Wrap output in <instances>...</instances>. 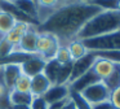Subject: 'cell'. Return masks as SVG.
Instances as JSON below:
<instances>
[{
	"mask_svg": "<svg viewBox=\"0 0 120 109\" xmlns=\"http://www.w3.org/2000/svg\"><path fill=\"white\" fill-rule=\"evenodd\" d=\"M81 1H84V3H93V0H81Z\"/></svg>",
	"mask_w": 120,
	"mask_h": 109,
	"instance_id": "obj_33",
	"label": "cell"
},
{
	"mask_svg": "<svg viewBox=\"0 0 120 109\" xmlns=\"http://www.w3.org/2000/svg\"><path fill=\"white\" fill-rule=\"evenodd\" d=\"M83 44L88 51H120V30L103 34L94 38L83 39Z\"/></svg>",
	"mask_w": 120,
	"mask_h": 109,
	"instance_id": "obj_3",
	"label": "cell"
},
{
	"mask_svg": "<svg viewBox=\"0 0 120 109\" xmlns=\"http://www.w3.org/2000/svg\"><path fill=\"white\" fill-rule=\"evenodd\" d=\"M68 93H70L68 84H52L49 87V90L43 95V97H44V100L49 105V104L58 103V101H62L65 99H67Z\"/></svg>",
	"mask_w": 120,
	"mask_h": 109,
	"instance_id": "obj_9",
	"label": "cell"
},
{
	"mask_svg": "<svg viewBox=\"0 0 120 109\" xmlns=\"http://www.w3.org/2000/svg\"><path fill=\"white\" fill-rule=\"evenodd\" d=\"M3 69V79L4 84L9 91L14 88L17 79L19 78V75L22 74L21 65L18 64H5V65H0Z\"/></svg>",
	"mask_w": 120,
	"mask_h": 109,
	"instance_id": "obj_10",
	"label": "cell"
},
{
	"mask_svg": "<svg viewBox=\"0 0 120 109\" xmlns=\"http://www.w3.org/2000/svg\"><path fill=\"white\" fill-rule=\"evenodd\" d=\"M30 26L31 25H29V23H26V22H19V21H17L14 27L7 34L5 38L8 39L11 43H13L17 48V46H18V43H19V39H21L22 35L30 29Z\"/></svg>",
	"mask_w": 120,
	"mask_h": 109,
	"instance_id": "obj_15",
	"label": "cell"
},
{
	"mask_svg": "<svg viewBox=\"0 0 120 109\" xmlns=\"http://www.w3.org/2000/svg\"><path fill=\"white\" fill-rule=\"evenodd\" d=\"M30 86H31V78L25 74H21L17 79L13 90L19 91V92H30Z\"/></svg>",
	"mask_w": 120,
	"mask_h": 109,
	"instance_id": "obj_25",
	"label": "cell"
},
{
	"mask_svg": "<svg viewBox=\"0 0 120 109\" xmlns=\"http://www.w3.org/2000/svg\"><path fill=\"white\" fill-rule=\"evenodd\" d=\"M67 48H68V51H70L72 61H76V60L81 59V57L85 56L89 52L80 39H74V40H71L70 43L67 44Z\"/></svg>",
	"mask_w": 120,
	"mask_h": 109,
	"instance_id": "obj_17",
	"label": "cell"
},
{
	"mask_svg": "<svg viewBox=\"0 0 120 109\" xmlns=\"http://www.w3.org/2000/svg\"><path fill=\"white\" fill-rule=\"evenodd\" d=\"M71 70H72V62L61 65L54 84H68L70 78H71Z\"/></svg>",
	"mask_w": 120,
	"mask_h": 109,
	"instance_id": "obj_20",
	"label": "cell"
},
{
	"mask_svg": "<svg viewBox=\"0 0 120 109\" xmlns=\"http://www.w3.org/2000/svg\"><path fill=\"white\" fill-rule=\"evenodd\" d=\"M61 42L57 36L49 33H39L36 40V54H39L44 61H49L56 57Z\"/></svg>",
	"mask_w": 120,
	"mask_h": 109,
	"instance_id": "obj_4",
	"label": "cell"
},
{
	"mask_svg": "<svg viewBox=\"0 0 120 109\" xmlns=\"http://www.w3.org/2000/svg\"><path fill=\"white\" fill-rule=\"evenodd\" d=\"M94 53L99 57L110 60L115 64H120V51H96Z\"/></svg>",
	"mask_w": 120,
	"mask_h": 109,
	"instance_id": "obj_26",
	"label": "cell"
},
{
	"mask_svg": "<svg viewBox=\"0 0 120 109\" xmlns=\"http://www.w3.org/2000/svg\"><path fill=\"white\" fill-rule=\"evenodd\" d=\"M54 59L57 60L61 65L72 62V59H71V54H70V51H68L67 46H62V44H61L60 48H58V51H57V53H56Z\"/></svg>",
	"mask_w": 120,
	"mask_h": 109,
	"instance_id": "obj_24",
	"label": "cell"
},
{
	"mask_svg": "<svg viewBox=\"0 0 120 109\" xmlns=\"http://www.w3.org/2000/svg\"><path fill=\"white\" fill-rule=\"evenodd\" d=\"M99 80H101V79L98 78V75H97L96 73L90 69V70H88L85 74L80 75V77L76 78L75 80L70 82V83H68V87H70V90H72V91L81 92V91H84L86 87H89V86L93 84V83L99 82Z\"/></svg>",
	"mask_w": 120,
	"mask_h": 109,
	"instance_id": "obj_11",
	"label": "cell"
},
{
	"mask_svg": "<svg viewBox=\"0 0 120 109\" xmlns=\"http://www.w3.org/2000/svg\"><path fill=\"white\" fill-rule=\"evenodd\" d=\"M120 30V10L102 9L94 14L78 33L76 39H88Z\"/></svg>",
	"mask_w": 120,
	"mask_h": 109,
	"instance_id": "obj_2",
	"label": "cell"
},
{
	"mask_svg": "<svg viewBox=\"0 0 120 109\" xmlns=\"http://www.w3.org/2000/svg\"><path fill=\"white\" fill-rule=\"evenodd\" d=\"M109 101L115 106L116 109H120V86L116 87L115 90H112L110 92V99Z\"/></svg>",
	"mask_w": 120,
	"mask_h": 109,
	"instance_id": "obj_28",
	"label": "cell"
},
{
	"mask_svg": "<svg viewBox=\"0 0 120 109\" xmlns=\"http://www.w3.org/2000/svg\"><path fill=\"white\" fill-rule=\"evenodd\" d=\"M13 4L30 18L39 20V7L34 3V0H13Z\"/></svg>",
	"mask_w": 120,
	"mask_h": 109,
	"instance_id": "obj_14",
	"label": "cell"
},
{
	"mask_svg": "<svg viewBox=\"0 0 120 109\" xmlns=\"http://www.w3.org/2000/svg\"><path fill=\"white\" fill-rule=\"evenodd\" d=\"M102 10L93 3L71 1L57 7L36 27L38 33H49L58 40L68 42L76 39L78 33L94 14Z\"/></svg>",
	"mask_w": 120,
	"mask_h": 109,
	"instance_id": "obj_1",
	"label": "cell"
},
{
	"mask_svg": "<svg viewBox=\"0 0 120 109\" xmlns=\"http://www.w3.org/2000/svg\"><path fill=\"white\" fill-rule=\"evenodd\" d=\"M92 106H93V109H116L110 101H103V103L96 104V105H92Z\"/></svg>",
	"mask_w": 120,
	"mask_h": 109,
	"instance_id": "obj_30",
	"label": "cell"
},
{
	"mask_svg": "<svg viewBox=\"0 0 120 109\" xmlns=\"http://www.w3.org/2000/svg\"><path fill=\"white\" fill-rule=\"evenodd\" d=\"M60 67H61V64L56 59L45 61V66H44V69H43V74L48 78V80H49L52 84L56 83V78H57Z\"/></svg>",
	"mask_w": 120,
	"mask_h": 109,
	"instance_id": "obj_19",
	"label": "cell"
},
{
	"mask_svg": "<svg viewBox=\"0 0 120 109\" xmlns=\"http://www.w3.org/2000/svg\"><path fill=\"white\" fill-rule=\"evenodd\" d=\"M68 97H70V100L74 103V105H75L76 109H93V106L81 96L80 92H76V91L70 90Z\"/></svg>",
	"mask_w": 120,
	"mask_h": 109,
	"instance_id": "obj_22",
	"label": "cell"
},
{
	"mask_svg": "<svg viewBox=\"0 0 120 109\" xmlns=\"http://www.w3.org/2000/svg\"><path fill=\"white\" fill-rule=\"evenodd\" d=\"M110 92L111 91L107 88V86L102 80H99V82L93 83L89 87H86L80 93L90 105H96V104L103 103V101H109Z\"/></svg>",
	"mask_w": 120,
	"mask_h": 109,
	"instance_id": "obj_5",
	"label": "cell"
},
{
	"mask_svg": "<svg viewBox=\"0 0 120 109\" xmlns=\"http://www.w3.org/2000/svg\"><path fill=\"white\" fill-rule=\"evenodd\" d=\"M9 109H31L30 108V105H11L9 106Z\"/></svg>",
	"mask_w": 120,
	"mask_h": 109,
	"instance_id": "obj_31",
	"label": "cell"
},
{
	"mask_svg": "<svg viewBox=\"0 0 120 109\" xmlns=\"http://www.w3.org/2000/svg\"><path fill=\"white\" fill-rule=\"evenodd\" d=\"M31 109H48V103L44 100L43 96H34L31 104H30Z\"/></svg>",
	"mask_w": 120,
	"mask_h": 109,
	"instance_id": "obj_27",
	"label": "cell"
},
{
	"mask_svg": "<svg viewBox=\"0 0 120 109\" xmlns=\"http://www.w3.org/2000/svg\"><path fill=\"white\" fill-rule=\"evenodd\" d=\"M114 67H115V62L110 61L107 59H103V57L97 56L96 61H94L93 66H92V70L98 75V78L101 80H105L111 75V73L114 71Z\"/></svg>",
	"mask_w": 120,
	"mask_h": 109,
	"instance_id": "obj_12",
	"label": "cell"
},
{
	"mask_svg": "<svg viewBox=\"0 0 120 109\" xmlns=\"http://www.w3.org/2000/svg\"><path fill=\"white\" fill-rule=\"evenodd\" d=\"M97 56L94 52L89 51L85 56H83L81 59L76 60V61H72V70H71V78H70V82L75 80L76 78H79L80 75L85 74L88 70L92 69L94 61H96ZM68 82V83H70Z\"/></svg>",
	"mask_w": 120,
	"mask_h": 109,
	"instance_id": "obj_6",
	"label": "cell"
},
{
	"mask_svg": "<svg viewBox=\"0 0 120 109\" xmlns=\"http://www.w3.org/2000/svg\"><path fill=\"white\" fill-rule=\"evenodd\" d=\"M102 82L107 86V88H109L110 91H112L116 87H119L120 86V64H115L114 71L111 73V75H110L107 79L102 80Z\"/></svg>",
	"mask_w": 120,
	"mask_h": 109,
	"instance_id": "obj_21",
	"label": "cell"
},
{
	"mask_svg": "<svg viewBox=\"0 0 120 109\" xmlns=\"http://www.w3.org/2000/svg\"><path fill=\"white\" fill-rule=\"evenodd\" d=\"M65 1H66V0H58V3H60V4H63Z\"/></svg>",
	"mask_w": 120,
	"mask_h": 109,
	"instance_id": "obj_34",
	"label": "cell"
},
{
	"mask_svg": "<svg viewBox=\"0 0 120 109\" xmlns=\"http://www.w3.org/2000/svg\"><path fill=\"white\" fill-rule=\"evenodd\" d=\"M58 0H38V5L40 7H44V8H56L58 7Z\"/></svg>",
	"mask_w": 120,
	"mask_h": 109,
	"instance_id": "obj_29",
	"label": "cell"
},
{
	"mask_svg": "<svg viewBox=\"0 0 120 109\" xmlns=\"http://www.w3.org/2000/svg\"><path fill=\"white\" fill-rule=\"evenodd\" d=\"M34 3H35V4L38 5V0H34ZM38 7H39V5H38Z\"/></svg>",
	"mask_w": 120,
	"mask_h": 109,
	"instance_id": "obj_35",
	"label": "cell"
},
{
	"mask_svg": "<svg viewBox=\"0 0 120 109\" xmlns=\"http://www.w3.org/2000/svg\"><path fill=\"white\" fill-rule=\"evenodd\" d=\"M3 1H13V0H3Z\"/></svg>",
	"mask_w": 120,
	"mask_h": 109,
	"instance_id": "obj_36",
	"label": "cell"
},
{
	"mask_svg": "<svg viewBox=\"0 0 120 109\" xmlns=\"http://www.w3.org/2000/svg\"><path fill=\"white\" fill-rule=\"evenodd\" d=\"M44 66H45L44 60H43L39 54H32L31 57H29L26 61L21 64V70H22V74L32 78V77H35V75L43 73Z\"/></svg>",
	"mask_w": 120,
	"mask_h": 109,
	"instance_id": "obj_7",
	"label": "cell"
},
{
	"mask_svg": "<svg viewBox=\"0 0 120 109\" xmlns=\"http://www.w3.org/2000/svg\"><path fill=\"white\" fill-rule=\"evenodd\" d=\"M38 30L36 29H30L22 35V38L19 39V43L17 46L18 51H22L25 53L30 54H36V40H38Z\"/></svg>",
	"mask_w": 120,
	"mask_h": 109,
	"instance_id": "obj_8",
	"label": "cell"
},
{
	"mask_svg": "<svg viewBox=\"0 0 120 109\" xmlns=\"http://www.w3.org/2000/svg\"><path fill=\"white\" fill-rule=\"evenodd\" d=\"M16 22L17 20L12 14L4 12V10H0V35L5 36L14 27Z\"/></svg>",
	"mask_w": 120,
	"mask_h": 109,
	"instance_id": "obj_18",
	"label": "cell"
},
{
	"mask_svg": "<svg viewBox=\"0 0 120 109\" xmlns=\"http://www.w3.org/2000/svg\"><path fill=\"white\" fill-rule=\"evenodd\" d=\"M34 99V96L30 92H19L16 90L9 91V101L11 105H30Z\"/></svg>",
	"mask_w": 120,
	"mask_h": 109,
	"instance_id": "obj_16",
	"label": "cell"
},
{
	"mask_svg": "<svg viewBox=\"0 0 120 109\" xmlns=\"http://www.w3.org/2000/svg\"><path fill=\"white\" fill-rule=\"evenodd\" d=\"M52 86V83L48 80V78L45 77L43 73L35 75L31 78V86H30V93L32 96H43L49 87Z\"/></svg>",
	"mask_w": 120,
	"mask_h": 109,
	"instance_id": "obj_13",
	"label": "cell"
},
{
	"mask_svg": "<svg viewBox=\"0 0 120 109\" xmlns=\"http://www.w3.org/2000/svg\"><path fill=\"white\" fill-rule=\"evenodd\" d=\"M16 46L13 43L8 40L5 36H1L0 38V60L7 57L8 54H11L13 51H16Z\"/></svg>",
	"mask_w": 120,
	"mask_h": 109,
	"instance_id": "obj_23",
	"label": "cell"
},
{
	"mask_svg": "<svg viewBox=\"0 0 120 109\" xmlns=\"http://www.w3.org/2000/svg\"><path fill=\"white\" fill-rule=\"evenodd\" d=\"M116 9L120 10V0H116Z\"/></svg>",
	"mask_w": 120,
	"mask_h": 109,
	"instance_id": "obj_32",
	"label": "cell"
}]
</instances>
